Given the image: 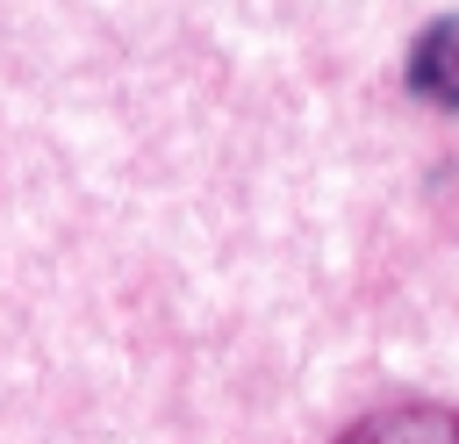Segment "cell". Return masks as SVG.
<instances>
[{
    "label": "cell",
    "instance_id": "6da1fadb",
    "mask_svg": "<svg viewBox=\"0 0 459 444\" xmlns=\"http://www.w3.org/2000/svg\"><path fill=\"white\" fill-rule=\"evenodd\" d=\"M337 444H459V408L445 401H387L359 415Z\"/></svg>",
    "mask_w": 459,
    "mask_h": 444
},
{
    "label": "cell",
    "instance_id": "7a4b0ae2",
    "mask_svg": "<svg viewBox=\"0 0 459 444\" xmlns=\"http://www.w3.org/2000/svg\"><path fill=\"white\" fill-rule=\"evenodd\" d=\"M409 86H416V100L459 115V14H445V21H430V29L416 36V50H409Z\"/></svg>",
    "mask_w": 459,
    "mask_h": 444
}]
</instances>
